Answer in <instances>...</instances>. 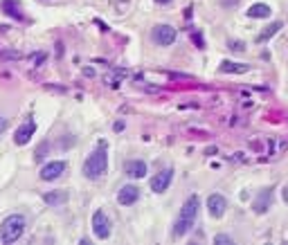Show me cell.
<instances>
[{
  "instance_id": "7a4b0ae2",
  "label": "cell",
  "mask_w": 288,
  "mask_h": 245,
  "mask_svg": "<svg viewBox=\"0 0 288 245\" xmlns=\"http://www.w3.org/2000/svg\"><path fill=\"white\" fill-rule=\"evenodd\" d=\"M108 171V149L106 142H99V146L86 158L84 162V176L86 178H102Z\"/></svg>"
},
{
  "instance_id": "d6986e66",
  "label": "cell",
  "mask_w": 288,
  "mask_h": 245,
  "mask_svg": "<svg viewBox=\"0 0 288 245\" xmlns=\"http://www.w3.org/2000/svg\"><path fill=\"white\" fill-rule=\"evenodd\" d=\"M214 243H234V241L230 239V236H223V234H220V236H216V239H214Z\"/></svg>"
},
{
  "instance_id": "2e32d148",
  "label": "cell",
  "mask_w": 288,
  "mask_h": 245,
  "mask_svg": "<svg viewBox=\"0 0 288 245\" xmlns=\"http://www.w3.org/2000/svg\"><path fill=\"white\" fill-rule=\"evenodd\" d=\"M282 27H284V25L279 23V20H277V23H272V25H268V27H264V32H261L259 36H256V41H259V43H266L268 38H272Z\"/></svg>"
},
{
  "instance_id": "9c48e42d",
  "label": "cell",
  "mask_w": 288,
  "mask_h": 245,
  "mask_svg": "<svg viewBox=\"0 0 288 245\" xmlns=\"http://www.w3.org/2000/svg\"><path fill=\"white\" fill-rule=\"evenodd\" d=\"M34 133H36V122H34V119H27L22 126H18L16 135H14V142H16L18 146H25L27 142L34 137Z\"/></svg>"
},
{
  "instance_id": "30bf717a",
  "label": "cell",
  "mask_w": 288,
  "mask_h": 245,
  "mask_svg": "<svg viewBox=\"0 0 288 245\" xmlns=\"http://www.w3.org/2000/svg\"><path fill=\"white\" fill-rule=\"evenodd\" d=\"M140 198V189L135 185H124L120 191H117V203L128 207V205H135Z\"/></svg>"
},
{
  "instance_id": "ac0fdd59",
  "label": "cell",
  "mask_w": 288,
  "mask_h": 245,
  "mask_svg": "<svg viewBox=\"0 0 288 245\" xmlns=\"http://www.w3.org/2000/svg\"><path fill=\"white\" fill-rule=\"evenodd\" d=\"M230 47H232V50H236V52H243V50H246V45H243L241 41H236V43L230 41Z\"/></svg>"
},
{
  "instance_id": "9a60e30c",
  "label": "cell",
  "mask_w": 288,
  "mask_h": 245,
  "mask_svg": "<svg viewBox=\"0 0 288 245\" xmlns=\"http://www.w3.org/2000/svg\"><path fill=\"white\" fill-rule=\"evenodd\" d=\"M248 16H250V18H268L270 7L264 5V2H256V5H252L250 9H248Z\"/></svg>"
},
{
  "instance_id": "ffe728a7",
  "label": "cell",
  "mask_w": 288,
  "mask_h": 245,
  "mask_svg": "<svg viewBox=\"0 0 288 245\" xmlns=\"http://www.w3.org/2000/svg\"><path fill=\"white\" fill-rule=\"evenodd\" d=\"M4 128H7V119H4L2 115H0V135L4 133Z\"/></svg>"
},
{
  "instance_id": "7402d4cb",
  "label": "cell",
  "mask_w": 288,
  "mask_h": 245,
  "mask_svg": "<svg viewBox=\"0 0 288 245\" xmlns=\"http://www.w3.org/2000/svg\"><path fill=\"white\" fill-rule=\"evenodd\" d=\"M282 198H284V203H288V187H284V194H282Z\"/></svg>"
},
{
  "instance_id": "8992f818",
  "label": "cell",
  "mask_w": 288,
  "mask_h": 245,
  "mask_svg": "<svg viewBox=\"0 0 288 245\" xmlns=\"http://www.w3.org/2000/svg\"><path fill=\"white\" fill-rule=\"evenodd\" d=\"M66 173V162L63 160H54V162H48L43 169H40V180L52 182L56 178H61Z\"/></svg>"
},
{
  "instance_id": "603a6c76",
  "label": "cell",
  "mask_w": 288,
  "mask_h": 245,
  "mask_svg": "<svg viewBox=\"0 0 288 245\" xmlns=\"http://www.w3.org/2000/svg\"><path fill=\"white\" fill-rule=\"evenodd\" d=\"M124 128V122H115V131H122Z\"/></svg>"
},
{
  "instance_id": "6da1fadb",
  "label": "cell",
  "mask_w": 288,
  "mask_h": 245,
  "mask_svg": "<svg viewBox=\"0 0 288 245\" xmlns=\"http://www.w3.org/2000/svg\"><path fill=\"white\" fill-rule=\"evenodd\" d=\"M198 207H200V200H198V196H189V198L184 200L182 209H180V216H178L176 227H174V236H176V239L184 236L194 227V221H196V216H198Z\"/></svg>"
},
{
  "instance_id": "cb8c5ba5",
  "label": "cell",
  "mask_w": 288,
  "mask_h": 245,
  "mask_svg": "<svg viewBox=\"0 0 288 245\" xmlns=\"http://www.w3.org/2000/svg\"><path fill=\"white\" fill-rule=\"evenodd\" d=\"M156 2H160V5H169L171 0H156Z\"/></svg>"
},
{
  "instance_id": "ba28073f",
  "label": "cell",
  "mask_w": 288,
  "mask_h": 245,
  "mask_svg": "<svg viewBox=\"0 0 288 245\" xmlns=\"http://www.w3.org/2000/svg\"><path fill=\"white\" fill-rule=\"evenodd\" d=\"M225 209H228V200L220 194H212L207 198V212H210L212 218H220L225 214Z\"/></svg>"
},
{
  "instance_id": "5b68a950",
  "label": "cell",
  "mask_w": 288,
  "mask_h": 245,
  "mask_svg": "<svg viewBox=\"0 0 288 245\" xmlns=\"http://www.w3.org/2000/svg\"><path fill=\"white\" fill-rule=\"evenodd\" d=\"M151 38H153V43L166 47V45H171V43L176 41V29L171 27V25H156L153 32H151Z\"/></svg>"
},
{
  "instance_id": "4fadbf2b",
  "label": "cell",
  "mask_w": 288,
  "mask_h": 245,
  "mask_svg": "<svg viewBox=\"0 0 288 245\" xmlns=\"http://www.w3.org/2000/svg\"><path fill=\"white\" fill-rule=\"evenodd\" d=\"M0 7H2V11L9 16V18H14V20H22L20 5H18L16 0H2V2H0Z\"/></svg>"
},
{
  "instance_id": "3957f363",
  "label": "cell",
  "mask_w": 288,
  "mask_h": 245,
  "mask_svg": "<svg viewBox=\"0 0 288 245\" xmlns=\"http://www.w3.org/2000/svg\"><path fill=\"white\" fill-rule=\"evenodd\" d=\"M25 227H27L25 216H20V214H12V216H7L2 221V225H0V241H2L4 245L16 243V241L25 234Z\"/></svg>"
},
{
  "instance_id": "5bb4252c",
  "label": "cell",
  "mask_w": 288,
  "mask_h": 245,
  "mask_svg": "<svg viewBox=\"0 0 288 245\" xmlns=\"http://www.w3.org/2000/svg\"><path fill=\"white\" fill-rule=\"evenodd\" d=\"M126 173H128L130 178H144L146 176V162H142V160H130V162H126Z\"/></svg>"
},
{
  "instance_id": "7c38bea8",
  "label": "cell",
  "mask_w": 288,
  "mask_h": 245,
  "mask_svg": "<svg viewBox=\"0 0 288 245\" xmlns=\"http://www.w3.org/2000/svg\"><path fill=\"white\" fill-rule=\"evenodd\" d=\"M45 205H50V207H58V205H66L68 203V191L58 189V191H48V194L43 196Z\"/></svg>"
},
{
  "instance_id": "8fae6325",
  "label": "cell",
  "mask_w": 288,
  "mask_h": 245,
  "mask_svg": "<svg viewBox=\"0 0 288 245\" xmlns=\"http://www.w3.org/2000/svg\"><path fill=\"white\" fill-rule=\"evenodd\" d=\"M270 205H272V191L270 189H261L259 196L252 200V209H254L256 214H266L270 209Z\"/></svg>"
},
{
  "instance_id": "277c9868",
  "label": "cell",
  "mask_w": 288,
  "mask_h": 245,
  "mask_svg": "<svg viewBox=\"0 0 288 245\" xmlns=\"http://www.w3.org/2000/svg\"><path fill=\"white\" fill-rule=\"evenodd\" d=\"M92 232L99 241H106L110 236V218H108V214L104 209H97L92 214Z\"/></svg>"
},
{
  "instance_id": "52a82bcc",
  "label": "cell",
  "mask_w": 288,
  "mask_h": 245,
  "mask_svg": "<svg viewBox=\"0 0 288 245\" xmlns=\"http://www.w3.org/2000/svg\"><path fill=\"white\" fill-rule=\"evenodd\" d=\"M171 180H174V169H164V171H160L158 176L151 178V191H156V194H162V191L169 189Z\"/></svg>"
},
{
  "instance_id": "44dd1931",
  "label": "cell",
  "mask_w": 288,
  "mask_h": 245,
  "mask_svg": "<svg viewBox=\"0 0 288 245\" xmlns=\"http://www.w3.org/2000/svg\"><path fill=\"white\" fill-rule=\"evenodd\" d=\"M43 61H45V54H43V52H40V54H38V56H34V65L43 63Z\"/></svg>"
},
{
  "instance_id": "e0dca14e",
  "label": "cell",
  "mask_w": 288,
  "mask_h": 245,
  "mask_svg": "<svg viewBox=\"0 0 288 245\" xmlns=\"http://www.w3.org/2000/svg\"><path fill=\"white\" fill-rule=\"evenodd\" d=\"M250 65L246 63H232V61H223L220 63V72H248Z\"/></svg>"
}]
</instances>
